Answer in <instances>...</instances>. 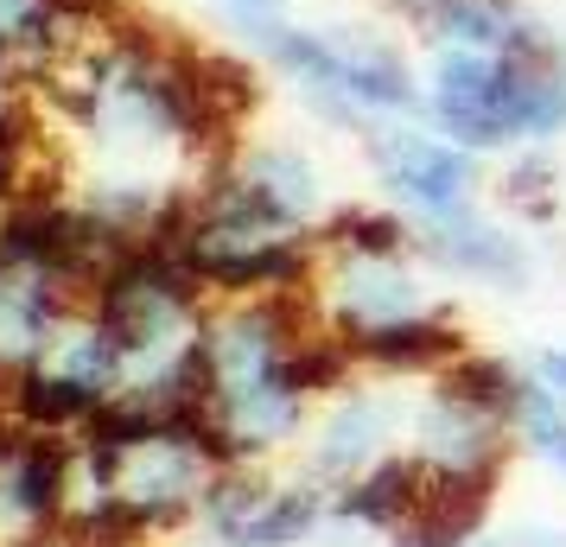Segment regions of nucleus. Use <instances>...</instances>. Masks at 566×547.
Listing matches in <instances>:
<instances>
[{
	"label": "nucleus",
	"mask_w": 566,
	"mask_h": 547,
	"mask_svg": "<svg viewBox=\"0 0 566 547\" xmlns=\"http://www.w3.org/2000/svg\"><path fill=\"white\" fill-rule=\"evenodd\" d=\"M332 274H318L312 287H325V325L357 338V332H382L401 318L433 313L427 281L408 267V255H325Z\"/></svg>",
	"instance_id": "3"
},
{
	"label": "nucleus",
	"mask_w": 566,
	"mask_h": 547,
	"mask_svg": "<svg viewBox=\"0 0 566 547\" xmlns=\"http://www.w3.org/2000/svg\"><path fill=\"white\" fill-rule=\"evenodd\" d=\"M223 32H235L249 52H261L281 27H293V0H210Z\"/></svg>",
	"instance_id": "13"
},
{
	"label": "nucleus",
	"mask_w": 566,
	"mask_h": 547,
	"mask_svg": "<svg viewBox=\"0 0 566 547\" xmlns=\"http://www.w3.org/2000/svg\"><path fill=\"white\" fill-rule=\"evenodd\" d=\"M388 427H395V408H388L382 395H350V401H337V414L325 420V433H318V465L325 471H369V465H382L376 452H382L388 440Z\"/></svg>",
	"instance_id": "9"
},
{
	"label": "nucleus",
	"mask_w": 566,
	"mask_h": 547,
	"mask_svg": "<svg viewBox=\"0 0 566 547\" xmlns=\"http://www.w3.org/2000/svg\"><path fill=\"white\" fill-rule=\"evenodd\" d=\"M515 427L535 440V452L547 465L566 471V350H547L522 369V414Z\"/></svg>",
	"instance_id": "10"
},
{
	"label": "nucleus",
	"mask_w": 566,
	"mask_h": 547,
	"mask_svg": "<svg viewBox=\"0 0 566 547\" xmlns=\"http://www.w3.org/2000/svg\"><path fill=\"white\" fill-rule=\"evenodd\" d=\"M217 535L235 547H286L312 528L306 491H268V484H217L205 496Z\"/></svg>",
	"instance_id": "7"
},
{
	"label": "nucleus",
	"mask_w": 566,
	"mask_h": 547,
	"mask_svg": "<svg viewBox=\"0 0 566 547\" xmlns=\"http://www.w3.org/2000/svg\"><path fill=\"white\" fill-rule=\"evenodd\" d=\"M223 179L261 204L268 217H281L293 230H318L325 223V179L293 140H235V154L223 159Z\"/></svg>",
	"instance_id": "5"
},
{
	"label": "nucleus",
	"mask_w": 566,
	"mask_h": 547,
	"mask_svg": "<svg viewBox=\"0 0 566 547\" xmlns=\"http://www.w3.org/2000/svg\"><path fill=\"white\" fill-rule=\"evenodd\" d=\"M388 7H395V13H401V20H413V13H420V7H427V0H388Z\"/></svg>",
	"instance_id": "14"
},
{
	"label": "nucleus",
	"mask_w": 566,
	"mask_h": 547,
	"mask_svg": "<svg viewBox=\"0 0 566 547\" xmlns=\"http://www.w3.org/2000/svg\"><path fill=\"white\" fill-rule=\"evenodd\" d=\"M255 64L293 83V96L337 128L369 134L376 122L420 115V71L376 27H281Z\"/></svg>",
	"instance_id": "1"
},
{
	"label": "nucleus",
	"mask_w": 566,
	"mask_h": 547,
	"mask_svg": "<svg viewBox=\"0 0 566 547\" xmlns=\"http://www.w3.org/2000/svg\"><path fill=\"white\" fill-rule=\"evenodd\" d=\"M318 249L325 255H413V223L401 210L350 204L318 223Z\"/></svg>",
	"instance_id": "11"
},
{
	"label": "nucleus",
	"mask_w": 566,
	"mask_h": 547,
	"mask_svg": "<svg viewBox=\"0 0 566 547\" xmlns=\"http://www.w3.org/2000/svg\"><path fill=\"white\" fill-rule=\"evenodd\" d=\"M503 204L522 210V217H554V159L535 154V147H522V159H510V172H503Z\"/></svg>",
	"instance_id": "12"
},
{
	"label": "nucleus",
	"mask_w": 566,
	"mask_h": 547,
	"mask_svg": "<svg viewBox=\"0 0 566 547\" xmlns=\"http://www.w3.org/2000/svg\"><path fill=\"white\" fill-rule=\"evenodd\" d=\"M427 45H459V52H503V57H566L554 27L528 13L522 0H427L408 20Z\"/></svg>",
	"instance_id": "4"
},
{
	"label": "nucleus",
	"mask_w": 566,
	"mask_h": 547,
	"mask_svg": "<svg viewBox=\"0 0 566 547\" xmlns=\"http://www.w3.org/2000/svg\"><path fill=\"white\" fill-rule=\"evenodd\" d=\"M363 154L376 166V179L413 223L433 217H459L478 204V159L471 147L446 140L427 115H401V122H376L363 134Z\"/></svg>",
	"instance_id": "2"
},
{
	"label": "nucleus",
	"mask_w": 566,
	"mask_h": 547,
	"mask_svg": "<svg viewBox=\"0 0 566 547\" xmlns=\"http://www.w3.org/2000/svg\"><path fill=\"white\" fill-rule=\"evenodd\" d=\"M413 249L427 261H439V267L464 274V281H496V287H522V281H528V249H522V235H510L503 223H490L478 204L459 210V217L413 223Z\"/></svg>",
	"instance_id": "6"
},
{
	"label": "nucleus",
	"mask_w": 566,
	"mask_h": 547,
	"mask_svg": "<svg viewBox=\"0 0 566 547\" xmlns=\"http://www.w3.org/2000/svg\"><path fill=\"white\" fill-rule=\"evenodd\" d=\"M357 350L363 364L376 369H446L452 357H464V338L452 318L439 313H420V318H401V325H382V332H357V338H344Z\"/></svg>",
	"instance_id": "8"
}]
</instances>
